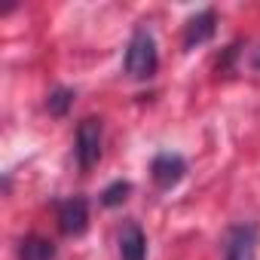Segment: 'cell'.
I'll use <instances>...</instances> for the list:
<instances>
[{
  "label": "cell",
  "instance_id": "cell-4",
  "mask_svg": "<svg viewBox=\"0 0 260 260\" xmlns=\"http://www.w3.org/2000/svg\"><path fill=\"white\" fill-rule=\"evenodd\" d=\"M223 260H257V226L236 223L223 242Z\"/></svg>",
  "mask_w": 260,
  "mask_h": 260
},
{
  "label": "cell",
  "instance_id": "cell-1",
  "mask_svg": "<svg viewBox=\"0 0 260 260\" xmlns=\"http://www.w3.org/2000/svg\"><path fill=\"white\" fill-rule=\"evenodd\" d=\"M159 68V52H156V37L147 28H138L125 46L122 71L132 80H150Z\"/></svg>",
  "mask_w": 260,
  "mask_h": 260
},
{
  "label": "cell",
  "instance_id": "cell-5",
  "mask_svg": "<svg viewBox=\"0 0 260 260\" xmlns=\"http://www.w3.org/2000/svg\"><path fill=\"white\" fill-rule=\"evenodd\" d=\"M58 230L71 239H77L89 230V202L83 196H71V199L58 202Z\"/></svg>",
  "mask_w": 260,
  "mask_h": 260
},
{
  "label": "cell",
  "instance_id": "cell-10",
  "mask_svg": "<svg viewBox=\"0 0 260 260\" xmlns=\"http://www.w3.org/2000/svg\"><path fill=\"white\" fill-rule=\"evenodd\" d=\"M128 193H132V184H128V181H113L110 187H104V193H101V205H107V208L122 205V202L128 199Z\"/></svg>",
  "mask_w": 260,
  "mask_h": 260
},
{
  "label": "cell",
  "instance_id": "cell-3",
  "mask_svg": "<svg viewBox=\"0 0 260 260\" xmlns=\"http://www.w3.org/2000/svg\"><path fill=\"white\" fill-rule=\"evenodd\" d=\"M187 175V162L181 153H172V150H162L150 159V178L159 190H172L184 181Z\"/></svg>",
  "mask_w": 260,
  "mask_h": 260
},
{
  "label": "cell",
  "instance_id": "cell-2",
  "mask_svg": "<svg viewBox=\"0 0 260 260\" xmlns=\"http://www.w3.org/2000/svg\"><path fill=\"white\" fill-rule=\"evenodd\" d=\"M101 141H104V125H101V119L98 116H86L77 125V147H74L77 166L83 172H89V169L98 166V159H101Z\"/></svg>",
  "mask_w": 260,
  "mask_h": 260
},
{
  "label": "cell",
  "instance_id": "cell-6",
  "mask_svg": "<svg viewBox=\"0 0 260 260\" xmlns=\"http://www.w3.org/2000/svg\"><path fill=\"white\" fill-rule=\"evenodd\" d=\"M214 31H217V13L214 10H199L184 25V49H196V46L208 43L214 37Z\"/></svg>",
  "mask_w": 260,
  "mask_h": 260
},
{
  "label": "cell",
  "instance_id": "cell-8",
  "mask_svg": "<svg viewBox=\"0 0 260 260\" xmlns=\"http://www.w3.org/2000/svg\"><path fill=\"white\" fill-rule=\"evenodd\" d=\"M16 257H19V260H55L58 251H55V245H52L49 239H43V236H25V239L19 242V248H16Z\"/></svg>",
  "mask_w": 260,
  "mask_h": 260
},
{
  "label": "cell",
  "instance_id": "cell-7",
  "mask_svg": "<svg viewBox=\"0 0 260 260\" xmlns=\"http://www.w3.org/2000/svg\"><path fill=\"white\" fill-rule=\"evenodd\" d=\"M119 257L122 260H147V236L138 223H122L119 230Z\"/></svg>",
  "mask_w": 260,
  "mask_h": 260
},
{
  "label": "cell",
  "instance_id": "cell-9",
  "mask_svg": "<svg viewBox=\"0 0 260 260\" xmlns=\"http://www.w3.org/2000/svg\"><path fill=\"white\" fill-rule=\"evenodd\" d=\"M71 104H74V89H64V86L52 89L49 98H46V107H49L52 116H64L71 110Z\"/></svg>",
  "mask_w": 260,
  "mask_h": 260
}]
</instances>
